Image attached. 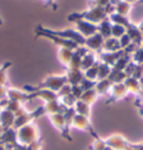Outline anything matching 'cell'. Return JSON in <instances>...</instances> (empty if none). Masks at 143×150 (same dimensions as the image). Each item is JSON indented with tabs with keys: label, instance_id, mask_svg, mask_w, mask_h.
<instances>
[{
	"label": "cell",
	"instance_id": "1",
	"mask_svg": "<svg viewBox=\"0 0 143 150\" xmlns=\"http://www.w3.org/2000/svg\"><path fill=\"white\" fill-rule=\"evenodd\" d=\"M36 36L39 34H48V35H53L56 37L65 38V39H70L75 42L80 46H84L85 45V38L82 36L78 31L75 28H65V29H50V28H46L42 25H38L35 29Z\"/></svg>",
	"mask_w": 143,
	"mask_h": 150
},
{
	"label": "cell",
	"instance_id": "2",
	"mask_svg": "<svg viewBox=\"0 0 143 150\" xmlns=\"http://www.w3.org/2000/svg\"><path fill=\"white\" fill-rule=\"evenodd\" d=\"M66 83H67V77L65 74H51L46 76L37 86H29L28 85V86H25L24 90L26 92L31 93L34 90H37V88H48V90H51V91L57 93Z\"/></svg>",
	"mask_w": 143,
	"mask_h": 150
},
{
	"label": "cell",
	"instance_id": "3",
	"mask_svg": "<svg viewBox=\"0 0 143 150\" xmlns=\"http://www.w3.org/2000/svg\"><path fill=\"white\" fill-rule=\"evenodd\" d=\"M104 10L100 8V7H93L88 10H85V11H82V13H69L67 16V20L69 23H77L80 20H86L88 23H92V24H97V23H101L102 19L104 18Z\"/></svg>",
	"mask_w": 143,
	"mask_h": 150
},
{
	"label": "cell",
	"instance_id": "4",
	"mask_svg": "<svg viewBox=\"0 0 143 150\" xmlns=\"http://www.w3.org/2000/svg\"><path fill=\"white\" fill-rule=\"evenodd\" d=\"M39 139H40L39 129H38L37 125H35L34 122L28 123V125L17 129V140H18V144L28 146L29 144L34 142V141H37Z\"/></svg>",
	"mask_w": 143,
	"mask_h": 150
},
{
	"label": "cell",
	"instance_id": "5",
	"mask_svg": "<svg viewBox=\"0 0 143 150\" xmlns=\"http://www.w3.org/2000/svg\"><path fill=\"white\" fill-rule=\"evenodd\" d=\"M49 118V121L51 125L55 128V130L59 132L63 137L65 139H68V140H72L69 138V128L67 123H66V120H65V117L63 113H57V114H51V115H48Z\"/></svg>",
	"mask_w": 143,
	"mask_h": 150
},
{
	"label": "cell",
	"instance_id": "6",
	"mask_svg": "<svg viewBox=\"0 0 143 150\" xmlns=\"http://www.w3.org/2000/svg\"><path fill=\"white\" fill-rule=\"evenodd\" d=\"M7 99L11 101H16L19 103H25L28 101L34 100L32 93L26 92L25 90H19L16 88H7Z\"/></svg>",
	"mask_w": 143,
	"mask_h": 150
},
{
	"label": "cell",
	"instance_id": "7",
	"mask_svg": "<svg viewBox=\"0 0 143 150\" xmlns=\"http://www.w3.org/2000/svg\"><path fill=\"white\" fill-rule=\"evenodd\" d=\"M37 37H45L46 39L50 40L54 45H56L58 48L64 47V48H68V50H75L80 45H77L75 42L70 40V39H65V38L56 37V36H53V35H48V34H39L37 35Z\"/></svg>",
	"mask_w": 143,
	"mask_h": 150
},
{
	"label": "cell",
	"instance_id": "8",
	"mask_svg": "<svg viewBox=\"0 0 143 150\" xmlns=\"http://www.w3.org/2000/svg\"><path fill=\"white\" fill-rule=\"evenodd\" d=\"M75 29L81 34L84 38L91 37L94 34H96L99 30V26L88 23L86 20H80L77 23H75Z\"/></svg>",
	"mask_w": 143,
	"mask_h": 150
},
{
	"label": "cell",
	"instance_id": "9",
	"mask_svg": "<svg viewBox=\"0 0 143 150\" xmlns=\"http://www.w3.org/2000/svg\"><path fill=\"white\" fill-rule=\"evenodd\" d=\"M70 128H74L76 130H81L84 132H91V130H92L88 117H84L81 114H75Z\"/></svg>",
	"mask_w": 143,
	"mask_h": 150
},
{
	"label": "cell",
	"instance_id": "10",
	"mask_svg": "<svg viewBox=\"0 0 143 150\" xmlns=\"http://www.w3.org/2000/svg\"><path fill=\"white\" fill-rule=\"evenodd\" d=\"M31 93L34 95V99H39V100L44 101L45 103L58 100V95L56 92L48 90V88H37V90H34Z\"/></svg>",
	"mask_w": 143,
	"mask_h": 150
},
{
	"label": "cell",
	"instance_id": "11",
	"mask_svg": "<svg viewBox=\"0 0 143 150\" xmlns=\"http://www.w3.org/2000/svg\"><path fill=\"white\" fill-rule=\"evenodd\" d=\"M1 142H4L8 147H13V146L18 144L17 130L15 128H9V129L1 130Z\"/></svg>",
	"mask_w": 143,
	"mask_h": 150
},
{
	"label": "cell",
	"instance_id": "12",
	"mask_svg": "<svg viewBox=\"0 0 143 150\" xmlns=\"http://www.w3.org/2000/svg\"><path fill=\"white\" fill-rule=\"evenodd\" d=\"M15 120H16V115L13 112L4 109L0 113V129L5 130V129L13 128Z\"/></svg>",
	"mask_w": 143,
	"mask_h": 150
},
{
	"label": "cell",
	"instance_id": "13",
	"mask_svg": "<svg viewBox=\"0 0 143 150\" xmlns=\"http://www.w3.org/2000/svg\"><path fill=\"white\" fill-rule=\"evenodd\" d=\"M66 77H67V83L70 85H78L84 79V72L82 69H67L66 71Z\"/></svg>",
	"mask_w": 143,
	"mask_h": 150
},
{
	"label": "cell",
	"instance_id": "14",
	"mask_svg": "<svg viewBox=\"0 0 143 150\" xmlns=\"http://www.w3.org/2000/svg\"><path fill=\"white\" fill-rule=\"evenodd\" d=\"M103 45V37L101 34H94L91 37L85 38V47L88 50H99Z\"/></svg>",
	"mask_w": 143,
	"mask_h": 150
},
{
	"label": "cell",
	"instance_id": "15",
	"mask_svg": "<svg viewBox=\"0 0 143 150\" xmlns=\"http://www.w3.org/2000/svg\"><path fill=\"white\" fill-rule=\"evenodd\" d=\"M45 108V113L47 115H51V114H57V113H63L65 111V108L61 104V102L58 100L50 101L44 104Z\"/></svg>",
	"mask_w": 143,
	"mask_h": 150
},
{
	"label": "cell",
	"instance_id": "16",
	"mask_svg": "<svg viewBox=\"0 0 143 150\" xmlns=\"http://www.w3.org/2000/svg\"><path fill=\"white\" fill-rule=\"evenodd\" d=\"M73 54H74V50H68V48H64V47H61V48H58V52H57L58 61L61 62V64L65 65V66L67 67L69 62L72 61Z\"/></svg>",
	"mask_w": 143,
	"mask_h": 150
},
{
	"label": "cell",
	"instance_id": "17",
	"mask_svg": "<svg viewBox=\"0 0 143 150\" xmlns=\"http://www.w3.org/2000/svg\"><path fill=\"white\" fill-rule=\"evenodd\" d=\"M74 110L76 114H81L84 117H89V114H91V105H88L87 103L81 100L76 101L74 105Z\"/></svg>",
	"mask_w": 143,
	"mask_h": 150
},
{
	"label": "cell",
	"instance_id": "18",
	"mask_svg": "<svg viewBox=\"0 0 143 150\" xmlns=\"http://www.w3.org/2000/svg\"><path fill=\"white\" fill-rule=\"evenodd\" d=\"M97 95H99V94L96 93L95 88H91V90H86V91L83 92L80 100L87 103L88 105H92V104L95 103V101L97 99Z\"/></svg>",
	"mask_w": 143,
	"mask_h": 150
},
{
	"label": "cell",
	"instance_id": "19",
	"mask_svg": "<svg viewBox=\"0 0 143 150\" xmlns=\"http://www.w3.org/2000/svg\"><path fill=\"white\" fill-rule=\"evenodd\" d=\"M96 64V58H95V55H94L92 52H88L85 56L82 58V65H81V69L84 72L86 71L87 69L92 67L93 65Z\"/></svg>",
	"mask_w": 143,
	"mask_h": 150
},
{
	"label": "cell",
	"instance_id": "20",
	"mask_svg": "<svg viewBox=\"0 0 143 150\" xmlns=\"http://www.w3.org/2000/svg\"><path fill=\"white\" fill-rule=\"evenodd\" d=\"M11 62H6L0 65V86H7V69L11 66Z\"/></svg>",
	"mask_w": 143,
	"mask_h": 150
},
{
	"label": "cell",
	"instance_id": "21",
	"mask_svg": "<svg viewBox=\"0 0 143 150\" xmlns=\"http://www.w3.org/2000/svg\"><path fill=\"white\" fill-rule=\"evenodd\" d=\"M58 101L61 102L65 109H70V108H74L75 103H76V99L72 94H68V95H65V96H62V98H58Z\"/></svg>",
	"mask_w": 143,
	"mask_h": 150
},
{
	"label": "cell",
	"instance_id": "22",
	"mask_svg": "<svg viewBox=\"0 0 143 150\" xmlns=\"http://www.w3.org/2000/svg\"><path fill=\"white\" fill-rule=\"evenodd\" d=\"M82 58L83 57L80 56L76 52H74L73 54V57H72V61L69 62L67 69H81V65H82Z\"/></svg>",
	"mask_w": 143,
	"mask_h": 150
},
{
	"label": "cell",
	"instance_id": "23",
	"mask_svg": "<svg viewBox=\"0 0 143 150\" xmlns=\"http://www.w3.org/2000/svg\"><path fill=\"white\" fill-rule=\"evenodd\" d=\"M97 69H99V64H95L92 67L84 71V77L91 80V81L97 80Z\"/></svg>",
	"mask_w": 143,
	"mask_h": 150
},
{
	"label": "cell",
	"instance_id": "24",
	"mask_svg": "<svg viewBox=\"0 0 143 150\" xmlns=\"http://www.w3.org/2000/svg\"><path fill=\"white\" fill-rule=\"evenodd\" d=\"M110 73V67L107 66V64H101L99 65L97 69V80H105V77Z\"/></svg>",
	"mask_w": 143,
	"mask_h": 150
},
{
	"label": "cell",
	"instance_id": "25",
	"mask_svg": "<svg viewBox=\"0 0 143 150\" xmlns=\"http://www.w3.org/2000/svg\"><path fill=\"white\" fill-rule=\"evenodd\" d=\"M83 88H81V85L78 84V85H72V92L70 94L74 96L76 100H80L82 96V94H83Z\"/></svg>",
	"mask_w": 143,
	"mask_h": 150
},
{
	"label": "cell",
	"instance_id": "26",
	"mask_svg": "<svg viewBox=\"0 0 143 150\" xmlns=\"http://www.w3.org/2000/svg\"><path fill=\"white\" fill-rule=\"evenodd\" d=\"M80 85H81V88H83V91H86V90H91V88H95V82L84 77Z\"/></svg>",
	"mask_w": 143,
	"mask_h": 150
},
{
	"label": "cell",
	"instance_id": "27",
	"mask_svg": "<svg viewBox=\"0 0 143 150\" xmlns=\"http://www.w3.org/2000/svg\"><path fill=\"white\" fill-rule=\"evenodd\" d=\"M70 92H72V85L68 84V83H66V84L57 92V95H58V98H62V96H65V95L70 94Z\"/></svg>",
	"mask_w": 143,
	"mask_h": 150
},
{
	"label": "cell",
	"instance_id": "28",
	"mask_svg": "<svg viewBox=\"0 0 143 150\" xmlns=\"http://www.w3.org/2000/svg\"><path fill=\"white\" fill-rule=\"evenodd\" d=\"M43 144H42V140L39 139L37 141H34L27 146V150H42Z\"/></svg>",
	"mask_w": 143,
	"mask_h": 150
},
{
	"label": "cell",
	"instance_id": "29",
	"mask_svg": "<svg viewBox=\"0 0 143 150\" xmlns=\"http://www.w3.org/2000/svg\"><path fill=\"white\" fill-rule=\"evenodd\" d=\"M105 144L102 141V140H100V139H96L95 141H94L93 144V150H104L105 149Z\"/></svg>",
	"mask_w": 143,
	"mask_h": 150
},
{
	"label": "cell",
	"instance_id": "30",
	"mask_svg": "<svg viewBox=\"0 0 143 150\" xmlns=\"http://www.w3.org/2000/svg\"><path fill=\"white\" fill-rule=\"evenodd\" d=\"M7 98V86H0V101Z\"/></svg>",
	"mask_w": 143,
	"mask_h": 150
},
{
	"label": "cell",
	"instance_id": "31",
	"mask_svg": "<svg viewBox=\"0 0 143 150\" xmlns=\"http://www.w3.org/2000/svg\"><path fill=\"white\" fill-rule=\"evenodd\" d=\"M10 149L11 150H27V146L25 144H17L13 146V147H10Z\"/></svg>",
	"mask_w": 143,
	"mask_h": 150
},
{
	"label": "cell",
	"instance_id": "32",
	"mask_svg": "<svg viewBox=\"0 0 143 150\" xmlns=\"http://www.w3.org/2000/svg\"><path fill=\"white\" fill-rule=\"evenodd\" d=\"M44 2L46 4V6L47 7H51V8H54V9H56V6H55V0H43Z\"/></svg>",
	"mask_w": 143,
	"mask_h": 150
},
{
	"label": "cell",
	"instance_id": "33",
	"mask_svg": "<svg viewBox=\"0 0 143 150\" xmlns=\"http://www.w3.org/2000/svg\"><path fill=\"white\" fill-rule=\"evenodd\" d=\"M7 149H8V147H7L4 142H1V141H0V150H7Z\"/></svg>",
	"mask_w": 143,
	"mask_h": 150
},
{
	"label": "cell",
	"instance_id": "34",
	"mask_svg": "<svg viewBox=\"0 0 143 150\" xmlns=\"http://www.w3.org/2000/svg\"><path fill=\"white\" fill-rule=\"evenodd\" d=\"M0 141H1V131H0Z\"/></svg>",
	"mask_w": 143,
	"mask_h": 150
},
{
	"label": "cell",
	"instance_id": "35",
	"mask_svg": "<svg viewBox=\"0 0 143 150\" xmlns=\"http://www.w3.org/2000/svg\"><path fill=\"white\" fill-rule=\"evenodd\" d=\"M0 25H1V19H0Z\"/></svg>",
	"mask_w": 143,
	"mask_h": 150
}]
</instances>
